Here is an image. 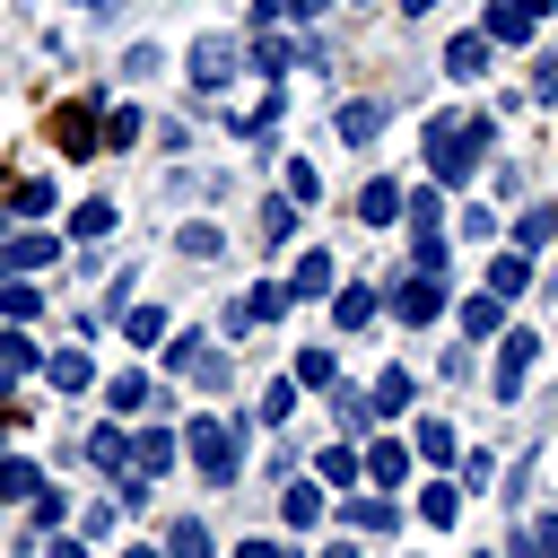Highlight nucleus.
<instances>
[{"label": "nucleus", "instance_id": "obj_27", "mask_svg": "<svg viewBox=\"0 0 558 558\" xmlns=\"http://www.w3.org/2000/svg\"><path fill=\"white\" fill-rule=\"evenodd\" d=\"M366 401H375V410H410V366H384Z\"/></svg>", "mask_w": 558, "mask_h": 558}, {"label": "nucleus", "instance_id": "obj_44", "mask_svg": "<svg viewBox=\"0 0 558 558\" xmlns=\"http://www.w3.org/2000/svg\"><path fill=\"white\" fill-rule=\"evenodd\" d=\"M235 558H296V549H279V541H235Z\"/></svg>", "mask_w": 558, "mask_h": 558}, {"label": "nucleus", "instance_id": "obj_45", "mask_svg": "<svg viewBox=\"0 0 558 558\" xmlns=\"http://www.w3.org/2000/svg\"><path fill=\"white\" fill-rule=\"evenodd\" d=\"M532 96H558V61H541V70H532Z\"/></svg>", "mask_w": 558, "mask_h": 558}, {"label": "nucleus", "instance_id": "obj_3", "mask_svg": "<svg viewBox=\"0 0 558 558\" xmlns=\"http://www.w3.org/2000/svg\"><path fill=\"white\" fill-rule=\"evenodd\" d=\"M392 314H401V323H436V314H445V270H410V279L392 288Z\"/></svg>", "mask_w": 558, "mask_h": 558}, {"label": "nucleus", "instance_id": "obj_23", "mask_svg": "<svg viewBox=\"0 0 558 558\" xmlns=\"http://www.w3.org/2000/svg\"><path fill=\"white\" fill-rule=\"evenodd\" d=\"M166 558H209V523H201V514H183V523L166 532Z\"/></svg>", "mask_w": 558, "mask_h": 558}, {"label": "nucleus", "instance_id": "obj_34", "mask_svg": "<svg viewBox=\"0 0 558 558\" xmlns=\"http://www.w3.org/2000/svg\"><path fill=\"white\" fill-rule=\"evenodd\" d=\"M44 209H52V183H17L9 192V218H44Z\"/></svg>", "mask_w": 558, "mask_h": 558}, {"label": "nucleus", "instance_id": "obj_15", "mask_svg": "<svg viewBox=\"0 0 558 558\" xmlns=\"http://www.w3.org/2000/svg\"><path fill=\"white\" fill-rule=\"evenodd\" d=\"M44 375H52L61 392H87V384H96V366H87V349H61V357H44Z\"/></svg>", "mask_w": 558, "mask_h": 558}, {"label": "nucleus", "instance_id": "obj_8", "mask_svg": "<svg viewBox=\"0 0 558 558\" xmlns=\"http://www.w3.org/2000/svg\"><path fill=\"white\" fill-rule=\"evenodd\" d=\"M52 148H61V157H96V148H105V140H96V113H87V105H61V113H52Z\"/></svg>", "mask_w": 558, "mask_h": 558}, {"label": "nucleus", "instance_id": "obj_28", "mask_svg": "<svg viewBox=\"0 0 558 558\" xmlns=\"http://www.w3.org/2000/svg\"><path fill=\"white\" fill-rule=\"evenodd\" d=\"M296 418V375H279L270 392H262V427H288Z\"/></svg>", "mask_w": 558, "mask_h": 558}, {"label": "nucleus", "instance_id": "obj_19", "mask_svg": "<svg viewBox=\"0 0 558 558\" xmlns=\"http://www.w3.org/2000/svg\"><path fill=\"white\" fill-rule=\"evenodd\" d=\"M366 314H375V288H331V323L340 331H357Z\"/></svg>", "mask_w": 558, "mask_h": 558}, {"label": "nucleus", "instance_id": "obj_46", "mask_svg": "<svg viewBox=\"0 0 558 558\" xmlns=\"http://www.w3.org/2000/svg\"><path fill=\"white\" fill-rule=\"evenodd\" d=\"M323 9H331V0H288V17H323Z\"/></svg>", "mask_w": 558, "mask_h": 558}, {"label": "nucleus", "instance_id": "obj_2", "mask_svg": "<svg viewBox=\"0 0 558 558\" xmlns=\"http://www.w3.org/2000/svg\"><path fill=\"white\" fill-rule=\"evenodd\" d=\"M183 453H192V471H201L209 488H227V480L244 471V445H235V418H192V427H183Z\"/></svg>", "mask_w": 558, "mask_h": 558}, {"label": "nucleus", "instance_id": "obj_38", "mask_svg": "<svg viewBox=\"0 0 558 558\" xmlns=\"http://www.w3.org/2000/svg\"><path fill=\"white\" fill-rule=\"evenodd\" d=\"M35 488H44L35 462H0V497H35Z\"/></svg>", "mask_w": 558, "mask_h": 558}, {"label": "nucleus", "instance_id": "obj_36", "mask_svg": "<svg viewBox=\"0 0 558 558\" xmlns=\"http://www.w3.org/2000/svg\"><path fill=\"white\" fill-rule=\"evenodd\" d=\"M296 384H340V366H331V349H296Z\"/></svg>", "mask_w": 558, "mask_h": 558}, {"label": "nucleus", "instance_id": "obj_49", "mask_svg": "<svg viewBox=\"0 0 558 558\" xmlns=\"http://www.w3.org/2000/svg\"><path fill=\"white\" fill-rule=\"evenodd\" d=\"M401 9H410V17H427V9H436V0H401Z\"/></svg>", "mask_w": 558, "mask_h": 558}, {"label": "nucleus", "instance_id": "obj_16", "mask_svg": "<svg viewBox=\"0 0 558 558\" xmlns=\"http://www.w3.org/2000/svg\"><path fill=\"white\" fill-rule=\"evenodd\" d=\"M366 480L401 488V480H410V445H366Z\"/></svg>", "mask_w": 558, "mask_h": 558}, {"label": "nucleus", "instance_id": "obj_47", "mask_svg": "<svg viewBox=\"0 0 558 558\" xmlns=\"http://www.w3.org/2000/svg\"><path fill=\"white\" fill-rule=\"evenodd\" d=\"M52 558H87V541H70V532H61V541H52Z\"/></svg>", "mask_w": 558, "mask_h": 558}, {"label": "nucleus", "instance_id": "obj_48", "mask_svg": "<svg viewBox=\"0 0 558 558\" xmlns=\"http://www.w3.org/2000/svg\"><path fill=\"white\" fill-rule=\"evenodd\" d=\"M323 558H357V541H331V549H323Z\"/></svg>", "mask_w": 558, "mask_h": 558}, {"label": "nucleus", "instance_id": "obj_5", "mask_svg": "<svg viewBox=\"0 0 558 558\" xmlns=\"http://www.w3.org/2000/svg\"><path fill=\"white\" fill-rule=\"evenodd\" d=\"M166 366H174V375H201V384H209V392H218V384H227V357H218V349H209V340H201V331H183V340H174V349H166Z\"/></svg>", "mask_w": 558, "mask_h": 558}, {"label": "nucleus", "instance_id": "obj_9", "mask_svg": "<svg viewBox=\"0 0 558 558\" xmlns=\"http://www.w3.org/2000/svg\"><path fill=\"white\" fill-rule=\"evenodd\" d=\"M314 480H323V488H357V480H366V453H357V445L340 436V445H323V462H314Z\"/></svg>", "mask_w": 558, "mask_h": 558}, {"label": "nucleus", "instance_id": "obj_31", "mask_svg": "<svg viewBox=\"0 0 558 558\" xmlns=\"http://www.w3.org/2000/svg\"><path fill=\"white\" fill-rule=\"evenodd\" d=\"M105 148H140V105H113L105 113Z\"/></svg>", "mask_w": 558, "mask_h": 558}, {"label": "nucleus", "instance_id": "obj_52", "mask_svg": "<svg viewBox=\"0 0 558 558\" xmlns=\"http://www.w3.org/2000/svg\"><path fill=\"white\" fill-rule=\"evenodd\" d=\"M506 558H514V549H506Z\"/></svg>", "mask_w": 558, "mask_h": 558}, {"label": "nucleus", "instance_id": "obj_40", "mask_svg": "<svg viewBox=\"0 0 558 558\" xmlns=\"http://www.w3.org/2000/svg\"><path fill=\"white\" fill-rule=\"evenodd\" d=\"M453 506H462V497H453L445 480H436V488H418V514H427V523H453Z\"/></svg>", "mask_w": 558, "mask_h": 558}, {"label": "nucleus", "instance_id": "obj_12", "mask_svg": "<svg viewBox=\"0 0 558 558\" xmlns=\"http://www.w3.org/2000/svg\"><path fill=\"white\" fill-rule=\"evenodd\" d=\"M384 113H392L384 96H357V105H340V113H331V131H340V140H375V131H384Z\"/></svg>", "mask_w": 558, "mask_h": 558}, {"label": "nucleus", "instance_id": "obj_25", "mask_svg": "<svg viewBox=\"0 0 558 558\" xmlns=\"http://www.w3.org/2000/svg\"><path fill=\"white\" fill-rule=\"evenodd\" d=\"M288 296H331V262H323V253H305V262H296V279H288Z\"/></svg>", "mask_w": 558, "mask_h": 558}, {"label": "nucleus", "instance_id": "obj_51", "mask_svg": "<svg viewBox=\"0 0 558 558\" xmlns=\"http://www.w3.org/2000/svg\"><path fill=\"white\" fill-rule=\"evenodd\" d=\"M122 558H157V549H148V541H140V549H122Z\"/></svg>", "mask_w": 558, "mask_h": 558}, {"label": "nucleus", "instance_id": "obj_30", "mask_svg": "<svg viewBox=\"0 0 558 558\" xmlns=\"http://www.w3.org/2000/svg\"><path fill=\"white\" fill-rule=\"evenodd\" d=\"M288 61H296V52H288V35H262V44H253V70H262L270 87H279V70H288Z\"/></svg>", "mask_w": 558, "mask_h": 558}, {"label": "nucleus", "instance_id": "obj_35", "mask_svg": "<svg viewBox=\"0 0 558 558\" xmlns=\"http://www.w3.org/2000/svg\"><path fill=\"white\" fill-rule=\"evenodd\" d=\"M35 305H44V296H35V288H26V279H0V314H9V323H26V314H35Z\"/></svg>", "mask_w": 558, "mask_h": 558}, {"label": "nucleus", "instance_id": "obj_1", "mask_svg": "<svg viewBox=\"0 0 558 558\" xmlns=\"http://www.w3.org/2000/svg\"><path fill=\"white\" fill-rule=\"evenodd\" d=\"M480 140H488V113H480V122H453V113H436V122H427V174H436V183H471V166H480Z\"/></svg>", "mask_w": 558, "mask_h": 558}, {"label": "nucleus", "instance_id": "obj_22", "mask_svg": "<svg viewBox=\"0 0 558 558\" xmlns=\"http://www.w3.org/2000/svg\"><path fill=\"white\" fill-rule=\"evenodd\" d=\"M26 366H35V340H26V331H0V392H9Z\"/></svg>", "mask_w": 558, "mask_h": 558}, {"label": "nucleus", "instance_id": "obj_50", "mask_svg": "<svg viewBox=\"0 0 558 558\" xmlns=\"http://www.w3.org/2000/svg\"><path fill=\"white\" fill-rule=\"evenodd\" d=\"M78 9H122V0H78Z\"/></svg>", "mask_w": 558, "mask_h": 558}, {"label": "nucleus", "instance_id": "obj_24", "mask_svg": "<svg viewBox=\"0 0 558 558\" xmlns=\"http://www.w3.org/2000/svg\"><path fill=\"white\" fill-rule=\"evenodd\" d=\"M514 558H558V514H532L523 541H514Z\"/></svg>", "mask_w": 558, "mask_h": 558}, {"label": "nucleus", "instance_id": "obj_13", "mask_svg": "<svg viewBox=\"0 0 558 558\" xmlns=\"http://www.w3.org/2000/svg\"><path fill=\"white\" fill-rule=\"evenodd\" d=\"M462 331H471V340H497V331H506V296H488V288L462 296Z\"/></svg>", "mask_w": 558, "mask_h": 558}, {"label": "nucleus", "instance_id": "obj_26", "mask_svg": "<svg viewBox=\"0 0 558 558\" xmlns=\"http://www.w3.org/2000/svg\"><path fill=\"white\" fill-rule=\"evenodd\" d=\"M157 331H166V314H157V305H122V340H131V349H148Z\"/></svg>", "mask_w": 558, "mask_h": 558}, {"label": "nucleus", "instance_id": "obj_41", "mask_svg": "<svg viewBox=\"0 0 558 558\" xmlns=\"http://www.w3.org/2000/svg\"><path fill=\"white\" fill-rule=\"evenodd\" d=\"M349 523H357V532H392V506H384V497H357Z\"/></svg>", "mask_w": 558, "mask_h": 558}, {"label": "nucleus", "instance_id": "obj_42", "mask_svg": "<svg viewBox=\"0 0 558 558\" xmlns=\"http://www.w3.org/2000/svg\"><path fill=\"white\" fill-rule=\"evenodd\" d=\"M262 235H270V244H288V235H296V209H288V201H270V209H262Z\"/></svg>", "mask_w": 558, "mask_h": 558}, {"label": "nucleus", "instance_id": "obj_21", "mask_svg": "<svg viewBox=\"0 0 558 558\" xmlns=\"http://www.w3.org/2000/svg\"><path fill=\"white\" fill-rule=\"evenodd\" d=\"M87 462H105V471H131V436H122V427H96V436H87Z\"/></svg>", "mask_w": 558, "mask_h": 558}, {"label": "nucleus", "instance_id": "obj_14", "mask_svg": "<svg viewBox=\"0 0 558 558\" xmlns=\"http://www.w3.org/2000/svg\"><path fill=\"white\" fill-rule=\"evenodd\" d=\"M401 201H410L401 183H366V192H357V218H366V227H392V218H401Z\"/></svg>", "mask_w": 558, "mask_h": 558}, {"label": "nucleus", "instance_id": "obj_32", "mask_svg": "<svg viewBox=\"0 0 558 558\" xmlns=\"http://www.w3.org/2000/svg\"><path fill=\"white\" fill-rule=\"evenodd\" d=\"M105 227H113V201H78V218H70V235H78V244H96Z\"/></svg>", "mask_w": 558, "mask_h": 558}, {"label": "nucleus", "instance_id": "obj_7", "mask_svg": "<svg viewBox=\"0 0 558 558\" xmlns=\"http://www.w3.org/2000/svg\"><path fill=\"white\" fill-rule=\"evenodd\" d=\"M157 471H174V436H166V427H140V436H131V471H122V488H140V480H157Z\"/></svg>", "mask_w": 558, "mask_h": 558}, {"label": "nucleus", "instance_id": "obj_43", "mask_svg": "<svg viewBox=\"0 0 558 558\" xmlns=\"http://www.w3.org/2000/svg\"><path fill=\"white\" fill-rule=\"evenodd\" d=\"M279 305H288V288H279V279H270V288H253V296H244V314H253V323H262V314H279Z\"/></svg>", "mask_w": 558, "mask_h": 558}, {"label": "nucleus", "instance_id": "obj_17", "mask_svg": "<svg viewBox=\"0 0 558 558\" xmlns=\"http://www.w3.org/2000/svg\"><path fill=\"white\" fill-rule=\"evenodd\" d=\"M279 514H288L296 532H305V523H323V480H296V488L279 497Z\"/></svg>", "mask_w": 558, "mask_h": 558}, {"label": "nucleus", "instance_id": "obj_37", "mask_svg": "<svg viewBox=\"0 0 558 558\" xmlns=\"http://www.w3.org/2000/svg\"><path fill=\"white\" fill-rule=\"evenodd\" d=\"M418 453H427V462H453V427H445V418H418Z\"/></svg>", "mask_w": 558, "mask_h": 558}, {"label": "nucleus", "instance_id": "obj_20", "mask_svg": "<svg viewBox=\"0 0 558 558\" xmlns=\"http://www.w3.org/2000/svg\"><path fill=\"white\" fill-rule=\"evenodd\" d=\"M105 401L131 418V410H148V401H157V384H148V375H113V384H105Z\"/></svg>", "mask_w": 558, "mask_h": 558}, {"label": "nucleus", "instance_id": "obj_4", "mask_svg": "<svg viewBox=\"0 0 558 558\" xmlns=\"http://www.w3.org/2000/svg\"><path fill=\"white\" fill-rule=\"evenodd\" d=\"M227 78H235V35H201V44H192V87L218 96Z\"/></svg>", "mask_w": 558, "mask_h": 558}, {"label": "nucleus", "instance_id": "obj_29", "mask_svg": "<svg viewBox=\"0 0 558 558\" xmlns=\"http://www.w3.org/2000/svg\"><path fill=\"white\" fill-rule=\"evenodd\" d=\"M549 235H558V209H523V218H514V244H523V253H541Z\"/></svg>", "mask_w": 558, "mask_h": 558}, {"label": "nucleus", "instance_id": "obj_39", "mask_svg": "<svg viewBox=\"0 0 558 558\" xmlns=\"http://www.w3.org/2000/svg\"><path fill=\"white\" fill-rule=\"evenodd\" d=\"M174 244H183V253H192V262H201V253H209V262H218V244H227V235H218V227H201V218H192V227H183V235H174Z\"/></svg>", "mask_w": 558, "mask_h": 558}, {"label": "nucleus", "instance_id": "obj_6", "mask_svg": "<svg viewBox=\"0 0 558 558\" xmlns=\"http://www.w3.org/2000/svg\"><path fill=\"white\" fill-rule=\"evenodd\" d=\"M532 331H497V401H514L523 392V375H532Z\"/></svg>", "mask_w": 558, "mask_h": 558}, {"label": "nucleus", "instance_id": "obj_33", "mask_svg": "<svg viewBox=\"0 0 558 558\" xmlns=\"http://www.w3.org/2000/svg\"><path fill=\"white\" fill-rule=\"evenodd\" d=\"M331 418H340V427H366V418H375V401H366V392H349V384H331Z\"/></svg>", "mask_w": 558, "mask_h": 558}, {"label": "nucleus", "instance_id": "obj_10", "mask_svg": "<svg viewBox=\"0 0 558 558\" xmlns=\"http://www.w3.org/2000/svg\"><path fill=\"white\" fill-rule=\"evenodd\" d=\"M480 35H488V44H523V35H532V9H523V0H488Z\"/></svg>", "mask_w": 558, "mask_h": 558}, {"label": "nucleus", "instance_id": "obj_18", "mask_svg": "<svg viewBox=\"0 0 558 558\" xmlns=\"http://www.w3.org/2000/svg\"><path fill=\"white\" fill-rule=\"evenodd\" d=\"M523 279H532L523 253H497V262H488V296H523Z\"/></svg>", "mask_w": 558, "mask_h": 558}, {"label": "nucleus", "instance_id": "obj_11", "mask_svg": "<svg viewBox=\"0 0 558 558\" xmlns=\"http://www.w3.org/2000/svg\"><path fill=\"white\" fill-rule=\"evenodd\" d=\"M445 78H488V35H480V26L445 44Z\"/></svg>", "mask_w": 558, "mask_h": 558}]
</instances>
